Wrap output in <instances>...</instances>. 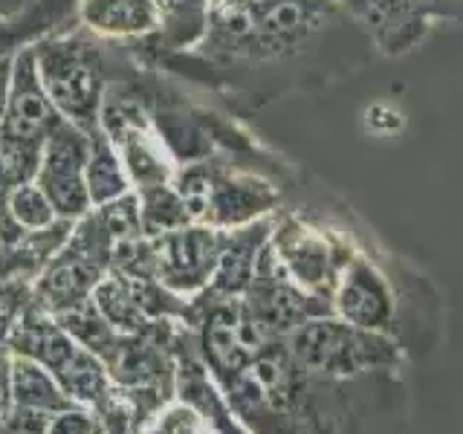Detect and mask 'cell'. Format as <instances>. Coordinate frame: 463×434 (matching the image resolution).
I'll return each mask as SVG.
<instances>
[{
	"instance_id": "cell-1",
	"label": "cell",
	"mask_w": 463,
	"mask_h": 434,
	"mask_svg": "<svg viewBox=\"0 0 463 434\" xmlns=\"http://www.w3.org/2000/svg\"><path fill=\"white\" fill-rule=\"evenodd\" d=\"M252 434H405L411 397L400 373L330 380L307 373L287 342L267 344L250 368L221 388Z\"/></svg>"
},
{
	"instance_id": "cell-2",
	"label": "cell",
	"mask_w": 463,
	"mask_h": 434,
	"mask_svg": "<svg viewBox=\"0 0 463 434\" xmlns=\"http://www.w3.org/2000/svg\"><path fill=\"white\" fill-rule=\"evenodd\" d=\"M298 365L330 380H356L368 373H400L409 354L385 333L356 327L336 313L304 322L293 336L284 339Z\"/></svg>"
},
{
	"instance_id": "cell-3",
	"label": "cell",
	"mask_w": 463,
	"mask_h": 434,
	"mask_svg": "<svg viewBox=\"0 0 463 434\" xmlns=\"http://www.w3.org/2000/svg\"><path fill=\"white\" fill-rule=\"evenodd\" d=\"M61 122V113L41 84L35 55H18L9 79L6 108L0 116V163L14 185L35 177L43 142Z\"/></svg>"
},
{
	"instance_id": "cell-4",
	"label": "cell",
	"mask_w": 463,
	"mask_h": 434,
	"mask_svg": "<svg viewBox=\"0 0 463 434\" xmlns=\"http://www.w3.org/2000/svg\"><path fill=\"white\" fill-rule=\"evenodd\" d=\"M192 325L197 327V354L217 388L241 376L275 342L250 316L243 296L200 293Z\"/></svg>"
},
{
	"instance_id": "cell-5",
	"label": "cell",
	"mask_w": 463,
	"mask_h": 434,
	"mask_svg": "<svg viewBox=\"0 0 463 434\" xmlns=\"http://www.w3.org/2000/svg\"><path fill=\"white\" fill-rule=\"evenodd\" d=\"M269 243L289 278L304 293L322 298L333 307V289H336L347 260L356 252L354 241L345 238L342 231H330L318 223L289 214L281 223L272 226Z\"/></svg>"
},
{
	"instance_id": "cell-6",
	"label": "cell",
	"mask_w": 463,
	"mask_h": 434,
	"mask_svg": "<svg viewBox=\"0 0 463 434\" xmlns=\"http://www.w3.org/2000/svg\"><path fill=\"white\" fill-rule=\"evenodd\" d=\"M177 192L185 203L192 223L214 229H238L260 221L279 206V188L241 174H223L214 168H192L180 177Z\"/></svg>"
},
{
	"instance_id": "cell-7",
	"label": "cell",
	"mask_w": 463,
	"mask_h": 434,
	"mask_svg": "<svg viewBox=\"0 0 463 434\" xmlns=\"http://www.w3.org/2000/svg\"><path fill=\"white\" fill-rule=\"evenodd\" d=\"M35 67L61 119L81 127L84 134L96 130L101 99V70L96 52L76 41L43 43L35 55Z\"/></svg>"
},
{
	"instance_id": "cell-8",
	"label": "cell",
	"mask_w": 463,
	"mask_h": 434,
	"mask_svg": "<svg viewBox=\"0 0 463 434\" xmlns=\"http://www.w3.org/2000/svg\"><path fill=\"white\" fill-rule=\"evenodd\" d=\"M333 313L356 327L385 333V336L397 339L402 351L409 354V336H405V325L400 316L397 289L385 269L359 246L342 269L336 289H333Z\"/></svg>"
},
{
	"instance_id": "cell-9",
	"label": "cell",
	"mask_w": 463,
	"mask_h": 434,
	"mask_svg": "<svg viewBox=\"0 0 463 434\" xmlns=\"http://www.w3.org/2000/svg\"><path fill=\"white\" fill-rule=\"evenodd\" d=\"M243 304L269 339H289L304 322H310L316 316L333 313L327 301L304 293V289L289 278L279 255L272 250V243H267L264 252L258 258L255 278L250 289H246Z\"/></svg>"
},
{
	"instance_id": "cell-10",
	"label": "cell",
	"mask_w": 463,
	"mask_h": 434,
	"mask_svg": "<svg viewBox=\"0 0 463 434\" xmlns=\"http://www.w3.org/2000/svg\"><path fill=\"white\" fill-rule=\"evenodd\" d=\"M87 151H90V137L70 122L58 125L50 139L43 142L35 183L50 197L61 221H79L93 206L84 183Z\"/></svg>"
},
{
	"instance_id": "cell-11",
	"label": "cell",
	"mask_w": 463,
	"mask_h": 434,
	"mask_svg": "<svg viewBox=\"0 0 463 434\" xmlns=\"http://www.w3.org/2000/svg\"><path fill=\"white\" fill-rule=\"evenodd\" d=\"M272 226L275 221L269 217H260L238 229H226L223 231V250L221 260H217V269L212 275V284L203 289V293L212 296H246L255 269H258V258L264 252V246L272 238Z\"/></svg>"
},
{
	"instance_id": "cell-12",
	"label": "cell",
	"mask_w": 463,
	"mask_h": 434,
	"mask_svg": "<svg viewBox=\"0 0 463 434\" xmlns=\"http://www.w3.org/2000/svg\"><path fill=\"white\" fill-rule=\"evenodd\" d=\"M101 278H105L101 255L84 250L81 243H72L67 252H61L43 269L35 287V301L43 310L58 313L81 298H90Z\"/></svg>"
},
{
	"instance_id": "cell-13",
	"label": "cell",
	"mask_w": 463,
	"mask_h": 434,
	"mask_svg": "<svg viewBox=\"0 0 463 434\" xmlns=\"http://www.w3.org/2000/svg\"><path fill=\"white\" fill-rule=\"evenodd\" d=\"M93 301L119 336H139V333H148L156 325L145 316L137 287L125 272L113 269L110 275H105L93 289Z\"/></svg>"
},
{
	"instance_id": "cell-14",
	"label": "cell",
	"mask_w": 463,
	"mask_h": 434,
	"mask_svg": "<svg viewBox=\"0 0 463 434\" xmlns=\"http://www.w3.org/2000/svg\"><path fill=\"white\" fill-rule=\"evenodd\" d=\"M9 382H12V402H18V405H29V409L47 411L52 417L64 414L70 409H79V405L64 394V388L55 382V376L26 356L12 354Z\"/></svg>"
},
{
	"instance_id": "cell-15",
	"label": "cell",
	"mask_w": 463,
	"mask_h": 434,
	"mask_svg": "<svg viewBox=\"0 0 463 434\" xmlns=\"http://www.w3.org/2000/svg\"><path fill=\"white\" fill-rule=\"evenodd\" d=\"M90 151H87V168H84V183H87V194H90L93 206H105V203L128 194V177L125 168L119 163L113 148V139L101 130H90Z\"/></svg>"
},
{
	"instance_id": "cell-16",
	"label": "cell",
	"mask_w": 463,
	"mask_h": 434,
	"mask_svg": "<svg viewBox=\"0 0 463 434\" xmlns=\"http://www.w3.org/2000/svg\"><path fill=\"white\" fill-rule=\"evenodd\" d=\"M84 21L105 35H142L156 26L154 0H84Z\"/></svg>"
},
{
	"instance_id": "cell-17",
	"label": "cell",
	"mask_w": 463,
	"mask_h": 434,
	"mask_svg": "<svg viewBox=\"0 0 463 434\" xmlns=\"http://www.w3.org/2000/svg\"><path fill=\"white\" fill-rule=\"evenodd\" d=\"M52 316H55V322L70 333L72 342H79L87 351H93L99 359L110 354V347L119 342V333L108 325V318L96 307L93 296L70 304V307L58 310Z\"/></svg>"
},
{
	"instance_id": "cell-18",
	"label": "cell",
	"mask_w": 463,
	"mask_h": 434,
	"mask_svg": "<svg viewBox=\"0 0 463 434\" xmlns=\"http://www.w3.org/2000/svg\"><path fill=\"white\" fill-rule=\"evenodd\" d=\"M139 217H142V235L156 238L165 231L183 229L192 223V217L185 212V203L180 197L177 188H165V183L159 185H145L139 194Z\"/></svg>"
},
{
	"instance_id": "cell-19",
	"label": "cell",
	"mask_w": 463,
	"mask_h": 434,
	"mask_svg": "<svg viewBox=\"0 0 463 434\" xmlns=\"http://www.w3.org/2000/svg\"><path fill=\"white\" fill-rule=\"evenodd\" d=\"M6 209H9L12 221L21 229H29V231H43L58 221L50 197L41 192L38 183H29V180L12 188L9 200H6Z\"/></svg>"
},
{
	"instance_id": "cell-20",
	"label": "cell",
	"mask_w": 463,
	"mask_h": 434,
	"mask_svg": "<svg viewBox=\"0 0 463 434\" xmlns=\"http://www.w3.org/2000/svg\"><path fill=\"white\" fill-rule=\"evenodd\" d=\"M99 226L105 229V235L110 238L113 246L130 243V241H142V217H139V194H122L105 206H99L96 214Z\"/></svg>"
},
{
	"instance_id": "cell-21",
	"label": "cell",
	"mask_w": 463,
	"mask_h": 434,
	"mask_svg": "<svg viewBox=\"0 0 463 434\" xmlns=\"http://www.w3.org/2000/svg\"><path fill=\"white\" fill-rule=\"evenodd\" d=\"M52 423V414L29 409V405L9 402L6 411L0 414V434H47Z\"/></svg>"
},
{
	"instance_id": "cell-22",
	"label": "cell",
	"mask_w": 463,
	"mask_h": 434,
	"mask_svg": "<svg viewBox=\"0 0 463 434\" xmlns=\"http://www.w3.org/2000/svg\"><path fill=\"white\" fill-rule=\"evenodd\" d=\"M21 298H24V289L14 287V284H0V347H6L9 339V330L12 325L18 322L21 316Z\"/></svg>"
},
{
	"instance_id": "cell-23",
	"label": "cell",
	"mask_w": 463,
	"mask_h": 434,
	"mask_svg": "<svg viewBox=\"0 0 463 434\" xmlns=\"http://www.w3.org/2000/svg\"><path fill=\"white\" fill-rule=\"evenodd\" d=\"M47 434H96V426L87 409H70L52 417Z\"/></svg>"
},
{
	"instance_id": "cell-24",
	"label": "cell",
	"mask_w": 463,
	"mask_h": 434,
	"mask_svg": "<svg viewBox=\"0 0 463 434\" xmlns=\"http://www.w3.org/2000/svg\"><path fill=\"white\" fill-rule=\"evenodd\" d=\"M9 368H12V354L0 347V414L6 411L12 402V382H9Z\"/></svg>"
}]
</instances>
